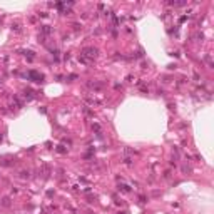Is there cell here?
<instances>
[{"mask_svg": "<svg viewBox=\"0 0 214 214\" xmlns=\"http://www.w3.org/2000/svg\"><path fill=\"white\" fill-rule=\"evenodd\" d=\"M29 77H30L32 80H35V82H42V80H44V75L38 74V72H35V70H30V72H29Z\"/></svg>", "mask_w": 214, "mask_h": 214, "instance_id": "1", "label": "cell"}, {"mask_svg": "<svg viewBox=\"0 0 214 214\" xmlns=\"http://www.w3.org/2000/svg\"><path fill=\"white\" fill-rule=\"evenodd\" d=\"M42 32H44V34H50V29H49V25H42Z\"/></svg>", "mask_w": 214, "mask_h": 214, "instance_id": "2", "label": "cell"}]
</instances>
